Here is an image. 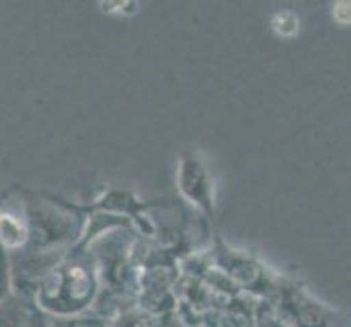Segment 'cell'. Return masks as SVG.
<instances>
[{"instance_id":"6da1fadb","label":"cell","mask_w":351,"mask_h":327,"mask_svg":"<svg viewBox=\"0 0 351 327\" xmlns=\"http://www.w3.org/2000/svg\"><path fill=\"white\" fill-rule=\"evenodd\" d=\"M99 293L101 280L92 251L75 247L44 280L35 306L48 317H77L94 310Z\"/></svg>"},{"instance_id":"5b68a950","label":"cell","mask_w":351,"mask_h":327,"mask_svg":"<svg viewBox=\"0 0 351 327\" xmlns=\"http://www.w3.org/2000/svg\"><path fill=\"white\" fill-rule=\"evenodd\" d=\"M14 297V275H11V256L0 247V304Z\"/></svg>"},{"instance_id":"7a4b0ae2","label":"cell","mask_w":351,"mask_h":327,"mask_svg":"<svg viewBox=\"0 0 351 327\" xmlns=\"http://www.w3.org/2000/svg\"><path fill=\"white\" fill-rule=\"evenodd\" d=\"M31 240V225L24 205L22 188L14 186L0 197V247L9 253L27 249Z\"/></svg>"},{"instance_id":"277c9868","label":"cell","mask_w":351,"mask_h":327,"mask_svg":"<svg viewBox=\"0 0 351 327\" xmlns=\"http://www.w3.org/2000/svg\"><path fill=\"white\" fill-rule=\"evenodd\" d=\"M53 327H112V321L96 312H83L77 317H48Z\"/></svg>"},{"instance_id":"52a82bcc","label":"cell","mask_w":351,"mask_h":327,"mask_svg":"<svg viewBox=\"0 0 351 327\" xmlns=\"http://www.w3.org/2000/svg\"><path fill=\"white\" fill-rule=\"evenodd\" d=\"M29 327H53L48 314H44L38 306L31 308V317H29Z\"/></svg>"},{"instance_id":"8992f818","label":"cell","mask_w":351,"mask_h":327,"mask_svg":"<svg viewBox=\"0 0 351 327\" xmlns=\"http://www.w3.org/2000/svg\"><path fill=\"white\" fill-rule=\"evenodd\" d=\"M188 168H190L192 177H195V181H203V179H205V175H203V171H201V166H199L197 162H190V164H188ZM208 190H210V186H208V184L197 186V188H195V199H197L199 203L210 205V201H208Z\"/></svg>"},{"instance_id":"3957f363","label":"cell","mask_w":351,"mask_h":327,"mask_svg":"<svg viewBox=\"0 0 351 327\" xmlns=\"http://www.w3.org/2000/svg\"><path fill=\"white\" fill-rule=\"evenodd\" d=\"M35 304H29L20 297H9L5 304H0V327H29L31 308Z\"/></svg>"}]
</instances>
